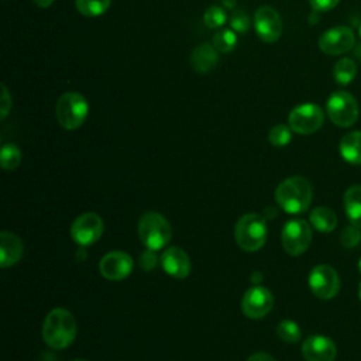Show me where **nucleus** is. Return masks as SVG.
<instances>
[{"label":"nucleus","mask_w":361,"mask_h":361,"mask_svg":"<svg viewBox=\"0 0 361 361\" xmlns=\"http://www.w3.org/2000/svg\"><path fill=\"white\" fill-rule=\"evenodd\" d=\"M310 224L320 233H330L337 226V216L329 207H314L309 216Z\"/></svg>","instance_id":"412c9836"},{"label":"nucleus","mask_w":361,"mask_h":361,"mask_svg":"<svg viewBox=\"0 0 361 361\" xmlns=\"http://www.w3.org/2000/svg\"><path fill=\"white\" fill-rule=\"evenodd\" d=\"M344 209L351 224L361 228V185H353L344 192Z\"/></svg>","instance_id":"aec40b11"},{"label":"nucleus","mask_w":361,"mask_h":361,"mask_svg":"<svg viewBox=\"0 0 361 361\" xmlns=\"http://www.w3.org/2000/svg\"><path fill=\"white\" fill-rule=\"evenodd\" d=\"M254 27L258 38L264 42H275L282 34L281 16L269 6H262L255 11Z\"/></svg>","instance_id":"f8f14e48"},{"label":"nucleus","mask_w":361,"mask_h":361,"mask_svg":"<svg viewBox=\"0 0 361 361\" xmlns=\"http://www.w3.org/2000/svg\"><path fill=\"white\" fill-rule=\"evenodd\" d=\"M78 326L72 313L63 307L52 309L42 324L44 341L55 350H61L72 344L76 337Z\"/></svg>","instance_id":"f257e3e1"},{"label":"nucleus","mask_w":361,"mask_h":361,"mask_svg":"<svg viewBox=\"0 0 361 361\" xmlns=\"http://www.w3.org/2000/svg\"><path fill=\"white\" fill-rule=\"evenodd\" d=\"M111 0H75L76 10L86 17H97L107 11Z\"/></svg>","instance_id":"5701e85b"},{"label":"nucleus","mask_w":361,"mask_h":361,"mask_svg":"<svg viewBox=\"0 0 361 361\" xmlns=\"http://www.w3.org/2000/svg\"><path fill=\"white\" fill-rule=\"evenodd\" d=\"M73 361H87V360H73Z\"/></svg>","instance_id":"ea45409f"},{"label":"nucleus","mask_w":361,"mask_h":361,"mask_svg":"<svg viewBox=\"0 0 361 361\" xmlns=\"http://www.w3.org/2000/svg\"><path fill=\"white\" fill-rule=\"evenodd\" d=\"M309 3L314 11L323 13L334 8L340 3V0H309Z\"/></svg>","instance_id":"2f4dec72"},{"label":"nucleus","mask_w":361,"mask_h":361,"mask_svg":"<svg viewBox=\"0 0 361 361\" xmlns=\"http://www.w3.org/2000/svg\"><path fill=\"white\" fill-rule=\"evenodd\" d=\"M326 110L333 124L344 128L355 124L360 114L355 97L345 90H337L331 93L330 97L327 99Z\"/></svg>","instance_id":"423d86ee"},{"label":"nucleus","mask_w":361,"mask_h":361,"mask_svg":"<svg viewBox=\"0 0 361 361\" xmlns=\"http://www.w3.org/2000/svg\"><path fill=\"white\" fill-rule=\"evenodd\" d=\"M161 267L164 271L178 279H183L189 275L192 264L189 255L179 247H169L161 255Z\"/></svg>","instance_id":"dca6fc26"},{"label":"nucleus","mask_w":361,"mask_h":361,"mask_svg":"<svg viewBox=\"0 0 361 361\" xmlns=\"http://www.w3.org/2000/svg\"><path fill=\"white\" fill-rule=\"evenodd\" d=\"M358 269H360V272H361V259L358 261Z\"/></svg>","instance_id":"4c0bfd02"},{"label":"nucleus","mask_w":361,"mask_h":361,"mask_svg":"<svg viewBox=\"0 0 361 361\" xmlns=\"http://www.w3.org/2000/svg\"><path fill=\"white\" fill-rule=\"evenodd\" d=\"M103 234V220L96 213L78 216L71 226V235L79 245H92Z\"/></svg>","instance_id":"9d476101"},{"label":"nucleus","mask_w":361,"mask_h":361,"mask_svg":"<svg viewBox=\"0 0 361 361\" xmlns=\"http://www.w3.org/2000/svg\"><path fill=\"white\" fill-rule=\"evenodd\" d=\"M282 247L286 254L298 257L303 254L312 241V228L302 219H292L285 223L281 234Z\"/></svg>","instance_id":"0eeeda50"},{"label":"nucleus","mask_w":361,"mask_h":361,"mask_svg":"<svg viewBox=\"0 0 361 361\" xmlns=\"http://www.w3.org/2000/svg\"><path fill=\"white\" fill-rule=\"evenodd\" d=\"M38 7H41V8H47V7H49L52 3H54V0H32Z\"/></svg>","instance_id":"f704fd0d"},{"label":"nucleus","mask_w":361,"mask_h":361,"mask_svg":"<svg viewBox=\"0 0 361 361\" xmlns=\"http://www.w3.org/2000/svg\"><path fill=\"white\" fill-rule=\"evenodd\" d=\"M223 4L227 7V8H233L234 7V0H223Z\"/></svg>","instance_id":"c9c22d12"},{"label":"nucleus","mask_w":361,"mask_h":361,"mask_svg":"<svg viewBox=\"0 0 361 361\" xmlns=\"http://www.w3.org/2000/svg\"><path fill=\"white\" fill-rule=\"evenodd\" d=\"M11 109V96L4 85H1V102H0V111H1V118H4Z\"/></svg>","instance_id":"473e14b6"},{"label":"nucleus","mask_w":361,"mask_h":361,"mask_svg":"<svg viewBox=\"0 0 361 361\" xmlns=\"http://www.w3.org/2000/svg\"><path fill=\"white\" fill-rule=\"evenodd\" d=\"M276 333L278 337L286 343H298L302 336L300 327L293 320L288 319L279 322V324L276 326Z\"/></svg>","instance_id":"a878e982"},{"label":"nucleus","mask_w":361,"mask_h":361,"mask_svg":"<svg viewBox=\"0 0 361 361\" xmlns=\"http://www.w3.org/2000/svg\"><path fill=\"white\" fill-rule=\"evenodd\" d=\"M313 196L310 182L299 175L282 180L276 190L275 199L278 204L290 214H299L307 210Z\"/></svg>","instance_id":"f03ea898"},{"label":"nucleus","mask_w":361,"mask_h":361,"mask_svg":"<svg viewBox=\"0 0 361 361\" xmlns=\"http://www.w3.org/2000/svg\"><path fill=\"white\" fill-rule=\"evenodd\" d=\"M100 274L109 281H121L133 271V258L124 251L107 252L99 264Z\"/></svg>","instance_id":"4468645a"},{"label":"nucleus","mask_w":361,"mask_h":361,"mask_svg":"<svg viewBox=\"0 0 361 361\" xmlns=\"http://www.w3.org/2000/svg\"><path fill=\"white\" fill-rule=\"evenodd\" d=\"M267 233L265 219L257 213H248L240 217L234 228L235 243L241 250L248 252H254L264 245Z\"/></svg>","instance_id":"7ed1b4c3"},{"label":"nucleus","mask_w":361,"mask_h":361,"mask_svg":"<svg viewBox=\"0 0 361 361\" xmlns=\"http://www.w3.org/2000/svg\"><path fill=\"white\" fill-rule=\"evenodd\" d=\"M290 138H292V130L285 124H276L268 133V141L274 147H285L290 142Z\"/></svg>","instance_id":"bb28decb"},{"label":"nucleus","mask_w":361,"mask_h":361,"mask_svg":"<svg viewBox=\"0 0 361 361\" xmlns=\"http://www.w3.org/2000/svg\"><path fill=\"white\" fill-rule=\"evenodd\" d=\"M203 21L209 28H220L227 21V13L220 6H210L203 16Z\"/></svg>","instance_id":"cd10ccee"},{"label":"nucleus","mask_w":361,"mask_h":361,"mask_svg":"<svg viewBox=\"0 0 361 361\" xmlns=\"http://www.w3.org/2000/svg\"><path fill=\"white\" fill-rule=\"evenodd\" d=\"M213 47L219 51V52H230L235 48L237 45V35H235V31L234 30H230V28H224V30H220L219 32L214 34L213 37V41H212Z\"/></svg>","instance_id":"b1692460"},{"label":"nucleus","mask_w":361,"mask_h":361,"mask_svg":"<svg viewBox=\"0 0 361 361\" xmlns=\"http://www.w3.org/2000/svg\"><path fill=\"white\" fill-rule=\"evenodd\" d=\"M140 265L145 271H151L152 268H155V265H157V255L154 254V250L148 248V250H145L140 255Z\"/></svg>","instance_id":"7c9ffc66"},{"label":"nucleus","mask_w":361,"mask_h":361,"mask_svg":"<svg viewBox=\"0 0 361 361\" xmlns=\"http://www.w3.org/2000/svg\"><path fill=\"white\" fill-rule=\"evenodd\" d=\"M24 252V247L21 240L10 233V231H1L0 234V261L3 268H8L14 264H17Z\"/></svg>","instance_id":"f3484780"},{"label":"nucleus","mask_w":361,"mask_h":361,"mask_svg":"<svg viewBox=\"0 0 361 361\" xmlns=\"http://www.w3.org/2000/svg\"><path fill=\"white\" fill-rule=\"evenodd\" d=\"M302 354L306 361H334L337 348L331 338L313 334L303 341Z\"/></svg>","instance_id":"2eb2a0df"},{"label":"nucleus","mask_w":361,"mask_h":361,"mask_svg":"<svg viewBox=\"0 0 361 361\" xmlns=\"http://www.w3.org/2000/svg\"><path fill=\"white\" fill-rule=\"evenodd\" d=\"M219 51L213 47V44H199L192 55H190V65L193 71L197 73H207L210 72L219 61Z\"/></svg>","instance_id":"a211bd4d"},{"label":"nucleus","mask_w":361,"mask_h":361,"mask_svg":"<svg viewBox=\"0 0 361 361\" xmlns=\"http://www.w3.org/2000/svg\"><path fill=\"white\" fill-rule=\"evenodd\" d=\"M230 25L231 30H234L235 32L244 34L250 28V17L243 10H235L231 16Z\"/></svg>","instance_id":"c756f323"},{"label":"nucleus","mask_w":361,"mask_h":361,"mask_svg":"<svg viewBox=\"0 0 361 361\" xmlns=\"http://www.w3.org/2000/svg\"><path fill=\"white\" fill-rule=\"evenodd\" d=\"M247 361H275V360L267 353H255Z\"/></svg>","instance_id":"72a5a7b5"},{"label":"nucleus","mask_w":361,"mask_h":361,"mask_svg":"<svg viewBox=\"0 0 361 361\" xmlns=\"http://www.w3.org/2000/svg\"><path fill=\"white\" fill-rule=\"evenodd\" d=\"M355 75H357V66L353 59L341 58L336 62L334 69H333V76L338 85L347 86L348 83L353 82Z\"/></svg>","instance_id":"4be33fe9"},{"label":"nucleus","mask_w":361,"mask_h":361,"mask_svg":"<svg viewBox=\"0 0 361 361\" xmlns=\"http://www.w3.org/2000/svg\"><path fill=\"white\" fill-rule=\"evenodd\" d=\"M21 158H23V155H21V151L17 145H14V144L3 145L1 152H0V159H1L3 169L10 171V169L17 168L21 162Z\"/></svg>","instance_id":"393cba45"},{"label":"nucleus","mask_w":361,"mask_h":361,"mask_svg":"<svg viewBox=\"0 0 361 361\" xmlns=\"http://www.w3.org/2000/svg\"><path fill=\"white\" fill-rule=\"evenodd\" d=\"M358 32H360V37H361V24H360V28H358Z\"/></svg>","instance_id":"58836bf2"},{"label":"nucleus","mask_w":361,"mask_h":361,"mask_svg":"<svg viewBox=\"0 0 361 361\" xmlns=\"http://www.w3.org/2000/svg\"><path fill=\"white\" fill-rule=\"evenodd\" d=\"M274 305L272 293L264 286H252L250 288L241 300V309L244 314L250 319H261L267 316Z\"/></svg>","instance_id":"ddd939ff"},{"label":"nucleus","mask_w":361,"mask_h":361,"mask_svg":"<svg viewBox=\"0 0 361 361\" xmlns=\"http://www.w3.org/2000/svg\"><path fill=\"white\" fill-rule=\"evenodd\" d=\"M361 241V230L360 227L350 224L347 227L343 228L341 234H340V243L343 247L345 248H353L355 245H358Z\"/></svg>","instance_id":"c85d7f7f"},{"label":"nucleus","mask_w":361,"mask_h":361,"mask_svg":"<svg viewBox=\"0 0 361 361\" xmlns=\"http://www.w3.org/2000/svg\"><path fill=\"white\" fill-rule=\"evenodd\" d=\"M355 37L350 27L338 25L324 31L319 38V48L326 55H341L354 47Z\"/></svg>","instance_id":"9b49d317"},{"label":"nucleus","mask_w":361,"mask_h":361,"mask_svg":"<svg viewBox=\"0 0 361 361\" xmlns=\"http://www.w3.org/2000/svg\"><path fill=\"white\" fill-rule=\"evenodd\" d=\"M138 234L142 244L149 250L164 248L172 235L169 221L157 212H147L138 221Z\"/></svg>","instance_id":"20e7f679"},{"label":"nucleus","mask_w":361,"mask_h":361,"mask_svg":"<svg viewBox=\"0 0 361 361\" xmlns=\"http://www.w3.org/2000/svg\"><path fill=\"white\" fill-rule=\"evenodd\" d=\"M324 121V113L320 106L314 103H305L296 106L288 117V123L292 131L298 134H313L316 133Z\"/></svg>","instance_id":"6e6552de"},{"label":"nucleus","mask_w":361,"mask_h":361,"mask_svg":"<svg viewBox=\"0 0 361 361\" xmlns=\"http://www.w3.org/2000/svg\"><path fill=\"white\" fill-rule=\"evenodd\" d=\"M309 288L319 299L330 300L340 290V276L333 267L319 264L309 274Z\"/></svg>","instance_id":"1a4fd4ad"},{"label":"nucleus","mask_w":361,"mask_h":361,"mask_svg":"<svg viewBox=\"0 0 361 361\" xmlns=\"http://www.w3.org/2000/svg\"><path fill=\"white\" fill-rule=\"evenodd\" d=\"M358 296H360V299H361V282H360V285H358Z\"/></svg>","instance_id":"e433bc0d"},{"label":"nucleus","mask_w":361,"mask_h":361,"mask_svg":"<svg viewBox=\"0 0 361 361\" xmlns=\"http://www.w3.org/2000/svg\"><path fill=\"white\" fill-rule=\"evenodd\" d=\"M89 104L86 99L76 92L63 93L55 106V116L65 130L79 128L87 117Z\"/></svg>","instance_id":"39448f33"},{"label":"nucleus","mask_w":361,"mask_h":361,"mask_svg":"<svg viewBox=\"0 0 361 361\" xmlns=\"http://www.w3.org/2000/svg\"><path fill=\"white\" fill-rule=\"evenodd\" d=\"M340 155L351 165H361V131L347 133L338 145Z\"/></svg>","instance_id":"6ab92c4d"}]
</instances>
